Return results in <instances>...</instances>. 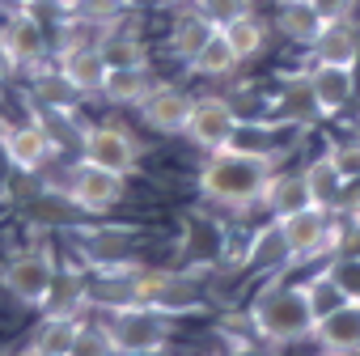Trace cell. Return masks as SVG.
I'll return each instance as SVG.
<instances>
[{
    "mask_svg": "<svg viewBox=\"0 0 360 356\" xmlns=\"http://www.w3.org/2000/svg\"><path fill=\"white\" fill-rule=\"evenodd\" d=\"M225 356H263V352H259L255 343H233V348H229Z\"/></svg>",
    "mask_w": 360,
    "mask_h": 356,
    "instance_id": "obj_42",
    "label": "cell"
},
{
    "mask_svg": "<svg viewBox=\"0 0 360 356\" xmlns=\"http://www.w3.org/2000/svg\"><path fill=\"white\" fill-rule=\"evenodd\" d=\"M271 119L288 123V127H314L322 123V110H318V98H314V85H309V68H292V72H280L276 85H271Z\"/></svg>",
    "mask_w": 360,
    "mask_h": 356,
    "instance_id": "obj_12",
    "label": "cell"
},
{
    "mask_svg": "<svg viewBox=\"0 0 360 356\" xmlns=\"http://www.w3.org/2000/svg\"><path fill=\"white\" fill-rule=\"evenodd\" d=\"M242 272L246 276H280V272H288V242H284V229H280L276 217L246 238Z\"/></svg>",
    "mask_w": 360,
    "mask_h": 356,
    "instance_id": "obj_19",
    "label": "cell"
},
{
    "mask_svg": "<svg viewBox=\"0 0 360 356\" xmlns=\"http://www.w3.org/2000/svg\"><path fill=\"white\" fill-rule=\"evenodd\" d=\"M136 238H140L136 225H110V221H102V225H77V229H72L77 255H81L89 267H115V263H127Z\"/></svg>",
    "mask_w": 360,
    "mask_h": 356,
    "instance_id": "obj_13",
    "label": "cell"
},
{
    "mask_svg": "<svg viewBox=\"0 0 360 356\" xmlns=\"http://www.w3.org/2000/svg\"><path fill=\"white\" fill-rule=\"evenodd\" d=\"M153 89H157L153 64H148V68H110V77H106V85L98 89V98H102L106 106H140Z\"/></svg>",
    "mask_w": 360,
    "mask_h": 356,
    "instance_id": "obj_28",
    "label": "cell"
},
{
    "mask_svg": "<svg viewBox=\"0 0 360 356\" xmlns=\"http://www.w3.org/2000/svg\"><path fill=\"white\" fill-rule=\"evenodd\" d=\"M246 318H250V331H255L263 343H271V348L309 343V339H314V326H318L314 305H309V297H305V284H301V280L288 284V280H276V276L250 297Z\"/></svg>",
    "mask_w": 360,
    "mask_h": 356,
    "instance_id": "obj_2",
    "label": "cell"
},
{
    "mask_svg": "<svg viewBox=\"0 0 360 356\" xmlns=\"http://www.w3.org/2000/svg\"><path fill=\"white\" fill-rule=\"evenodd\" d=\"M5 140H9V148H13V161H18V170H47L60 153H56V144L47 140V132L34 123V115L30 119H22V123H13L9 132H5Z\"/></svg>",
    "mask_w": 360,
    "mask_h": 356,
    "instance_id": "obj_25",
    "label": "cell"
},
{
    "mask_svg": "<svg viewBox=\"0 0 360 356\" xmlns=\"http://www.w3.org/2000/svg\"><path fill=\"white\" fill-rule=\"evenodd\" d=\"M77 326H81V318L39 314V322L26 331L18 356H68V348H72V339H77Z\"/></svg>",
    "mask_w": 360,
    "mask_h": 356,
    "instance_id": "obj_24",
    "label": "cell"
},
{
    "mask_svg": "<svg viewBox=\"0 0 360 356\" xmlns=\"http://www.w3.org/2000/svg\"><path fill=\"white\" fill-rule=\"evenodd\" d=\"M56 272H60V263H56L51 246H43V242H34V246H18L5 263H0V288H5L18 305L39 310V301L47 297Z\"/></svg>",
    "mask_w": 360,
    "mask_h": 356,
    "instance_id": "obj_6",
    "label": "cell"
},
{
    "mask_svg": "<svg viewBox=\"0 0 360 356\" xmlns=\"http://www.w3.org/2000/svg\"><path fill=\"white\" fill-rule=\"evenodd\" d=\"M68 356H123V352H119V339H115V331H110V322H106V318H102V322L81 318V326H77V339H72Z\"/></svg>",
    "mask_w": 360,
    "mask_h": 356,
    "instance_id": "obj_34",
    "label": "cell"
},
{
    "mask_svg": "<svg viewBox=\"0 0 360 356\" xmlns=\"http://www.w3.org/2000/svg\"><path fill=\"white\" fill-rule=\"evenodd\" d=\"M301 284H305V297H309V305H314V318H326V314H335L339 305H347V293L335 284V276L326 272V263H322L314 276H305Z\"/></svg>",
    "mask_w": 360,
    "mask_h": 356,
    "instance_id": "obj_35",
    "label": "cell"
},
{
    "mask_svg": "<svg viewBox=\"0 0 360 356\" xmlns=\"http://www.w3.org/2000/svg\"><path fill=\"white\" fill-rule=\"evenodd\" d=\"M229 238L233 225L217 212H183V229H178V250L183 263L195 272H217L229 259Z\"/></svg>",
    "mask_w": 360,
    "mask_h": 356,
    "instance_id": "obj_7",
    "label": "cell"
},
{
    "mask_svg": "<svg viewBox=\"0 0 360 356\" xmlns=\"http://www.w3.org/2000/svg\"><path fill=\"white\" fill-rule=\"evenodd\" d=\"M305 68H309V85H314L322 119H339L347 106L360 102V77H356V68H343V64H305Z\"/></svg>",
    "mask_w": 360,
    "mask_h": 356,
    "instance_id": "obj_15",
    "label": "cell"
},
{
    "mask_svg": "<svg viewBox=\"0 0 360 356\" xmlns=\"http://www.w3.org/2000/svg\"><path fill=\"white\" fill-rule=\"evenodd\" d=\"M208 272H195V267H136V280H140V301L174 314V318H187V314H200L208 305V284H204Z\"/></svg>",
    "mask_w": 360,
    "mask_h": 356,
    "instance_id": "obj_3",
    "label": "cell"
},
{
    "mask_svg": "<svg viewBox=\"0 0 360 356\" xmlns=\"http://www.w3.org/2000/svg\"><path fill=\"white\" fill-rule=\"evenodd\" d=\"M56 68L85 94V98H98V89L106 85L110 77V60L102 51L98 39H85V34H72L60 51H56Z\"/></svg>",
    "mask_w": 360,
    "mask_h": 356,
    "instance_id": "obj_10",
    "label": "cell"
},
{
    "mask_svg": "<svg viewBox=\"0 0 360 356\" xmlns=\"http://www.w3.org/2000/svg\"><path fill=\"white\" fill-rule=\"evenodd\" d=\"M318 356H322V352H318Z\"/></svg>",
    "mask_w": 360,
    "mask_h": 356,
    "instance_id": "obj_48",
    "label": "cell"
},
{
    "mask_svg": "<svg viewBox=\"0 0 360 356\" xmlns=\"http://www.w3.org/2000/svg\"><path fill=\"white\" fill-rule=\"evenodd\" d=\"M233 127H238V110H233V102H229L225 94H204V98H195V110H191V123H187L183 140H187L191 148L221 153V148L229 144Z\"/></svg>",
    "mask_w": 360,
    "mask_h": 356,
    "instance_id": "obj_11",
    "label": "cell"
},
{
    "mask_svg": "<svg viewBox=\"0 0 360 356\" xmlns=\"http://www.w3.org/2000/svg\"><path fill=\"white\" fill-rule=\"evenodd\" d=\"M0 60H5V68L18 72V77H26V72L56 60L51 34L43 30V22L30 9H9L0 18Z\"/></svg>",
    "mask_w": 360,
    "mask_h": 356,
    "instance_id": "obj_4",
    "label": "cell"
},
{
    "mask_svg": "<svg viewBox=\"0 0 360 356\" xmlns=\"http://www.w3.org/2000/svg\"><path fill=\"white\" fill-rule=\"evenodd\" d=\"M115 339H119V352H140V348H165L174 339V314L148 305V301H136L127 310H115L106 314Z\"/></svg>",
    "mask_w": 360,
    "mask_h": 356,
    "instance_id": "obj_8",
    "label": "cell"
},
{
    "mask_svg": "<svg viewBox=\"0 0 360 356\" xmlns=\"http://www.w3.org/2000/svg\"><path fill=\"white\" fill-rule=\"evenodd\" d=\"M30 115H34V123L47 132V140L56 144L60 157L85 148V132H89V123L81 119V110H47V106H30Z\"/></svg>",
    "mask_w": 360,
    "mask_h": 356,
    "instance_id": "obj_29",
    "label": "cell"
},
{
    "mask_svg": "<svg viewBox=\"0 0 360 356\" xmlns=\"http://www.w3.org/2000/svg\"><path fill=\"white\" fill-rule=\"evenodd\" d=\"M13 174H18L13 148H9V140H5V136H0V204H5V191H9V183H13Z\"/></svg>",
    "mask_w": 360,
    "mask_h": 356,
    "instance_id": "obj_40",
    "label": "cell"
},
{
    "mask_svg": "<svg viewBox=\"0 0 360 356\" xmlns=\"http://www.w3.org/2000/svg\"><path fill=\"white\" fill-rule=\"evenodd\" d=\"M217 30H221V26H217L208 13H200L195 5H183V9L169 18V26H165V47H169V56H178V60L187 64Z\"/></svg>",
    "mask_w": 360,
    "mask_h": 356,
    "instance_id": "obj_21",
    "label": "cell"
},
{
    "mask_svg": "<svg viewBox=\"0 0 360 356\" xmlns=\"http://www.w3.org/2000/svg\"><path fill=\"white\" fill-rule=\"evenodd\" d=\"M195 9L208 13L217 26H225V22H233L242 13H255V0H195Z\"/></svg>",
    "mask_w": 360,
    "mask_h": 356,
    "instance_id": "obj_38",
    "label": "cell"
},
{
    "mask_svg": "<svg viewBox=\"0 0 360 356\" xmlns=\"http://www.w3.org/2000/svg\"><path fill=\"white\" fill-rule=\"evenodd\" d=\"M81 102H85V94L56 68V60L51 64H43V68H34V72H26V106H47V110H81Z\"/></svg>",
    "mask_w": 360,
    "mask_h": 356,
    "instance_id": "obj_20",
    "label": "cell"
},
{
    "mask_svg": "<svg viewBox=\"0 0 360 356\" xmlns=\"http://www.w3.org/2000/svg\"><path fill=\"white\" fill-rule=\"evenodd\" d=\"M68 13H72V22H77L81 30H89L94 39L106 34V30H115V26H123L127 18H140V13H131L127 0H68Z\"/></svg>",
    "mask_w": 360,
    "mask_h": 356,
    "instance_id": "obj_30",
    "label": "cell"
},
{
    "mask_svg": "<svg viewBox=\"0 0 360 356\" xmlns=\"http://www.w3.org/2000/svg\"><path fill=\"white\" fill-rule=\"evenodd\" d=\"M127 5H131V13L144 18V13H157V9H161V0H127Z\"/></svg>",
    "mask_w": 360,
    "mask_h": 356,
    "instance_id": "obj_41",
    "label": "cell"
},
{
    "mask_svg": "<svg viewBox=\"0 0 360 356\" xmlns=\"http://www.w3.org/2000/svg\"><path fill=\"white\" fill-rule=\"evenodd\" d=\"M280 170L276 157H255V153H208V161L195 174V187L212 208H225L233 217H246L263 204V191L271 183V174Z\"/></svg>",
    "mask_w": 360,
    "mask_h": 356,
    "instance_id": "obj_1",
    "label": "cell"
},
{
    "mask_svg": "<svg viewBox=\"0 0 360 356\" xmlns=\"http://www.w3.org/2000/svg\"><path fill=\"white\" fill-rule=\"evenodd\" d=\"M326 272L335 276V284L347 293V301H360V250H339L326 259Z\"/></svg>",
    "mask_w": 360,
    "mask_h": 356,
    "instance_id": "obj_36",
    "label": "cell"
},
{
    "mask_svg": "<svg viewBox=\"0 0 360 356\" xmlns=\"http://www.w3.org/2000/svg\"><path fill=\"white\" fill-rule=\"evenodd\" d=\"M51 187L68 191V200L85 217H106L127 200V174H115V170H102V165H89L77 157V165H68L64 178H56Z\"/></svg>",
    "mask_w": 360,
    "mask_h": 356,
    "instance_id": "obj_5",
    "label": "cell"
},
{
    "mask_svg": "<svg viewBox=\"0 0 360 356\" xmlns=\"http://www.w3.org/2000/svg\"><path fill=\"white\" fill-rule=\"evenodd\" d=\"M140 157H144V144L123 123H89L81 161L102 165V170H115V174H136L140 170Z\"/></svg>",
    "mask_w": 360,
    "mask_h": 356,
    "instance_id": "obj_9",
    "label": "cell"
},
{
    "mask_svg": "<svg viewBox=\"0 0 360 356\" xmlns=\"http://www.w3.org/2000/svg\"><path fill=\"white\" fill-rule=\"evenodd\" d=\"M314 204V196H309V183H305V170H276L271 174V183H267V191H263V212L267 217H276V221H284V217H292V212H301V208H309Z\"/></svg>",
    "mask_w": 360,
    "mask_h": 356,
    "instance_id": "obj_23",
    "label": "cell"
},
{
    "mask_svg": "<svg viewBox=\"0 0 360 356\" xmlns=\"http://www.w3.org/2000/svg\"><path fill=\"white\" fill-rule=\"evenodd\" d=\"M191 110H195V94H187L183 85H165V81H157V89L136 106L140 123L157 136H183L191 123Z\"/></svg>",
    "mask_w": 360,
    "mask_h": 356,
    "instance_id": "obj_14",
    "label": "cell"
},
{
    "mask_svg": "<svg viewBox=\"0 0 360 356\" xmlns=\"http://www.w3.org/2000/svg\"><path fill=\"white\" fill-rule=\"evenodd\" d=\"M242 68V56L233 51V43L225 39V30H217L191 60H187V72L191 77H208V81H225Z\"/></svg>",
    "mask_w": 360,
    "mask_h": 356,
    "instance_id": "obj_32",
    "label": "cell"
},
{
    "mask_svg": "<svg viewBox=\"0 0 360 356\" xmlns=\"http://www.w3.org/2000/svg\"><path fill=\"white\" fill-rule=\"evenodd\" d=\"M301 170H305V183H309V196H314V204L335 212V204H339V191H343V174H339V165L330 161V153L322 148V153H318V157H309Z\"/></svg>",
    "mask_w": 360,
    "mask_h": 356,
    "instance_id": "obj_33",
    "label": "cell"
},
{
    "mask_svg": "<svg viewBox=\"0 0 360 356\" xmlns=\"http://www.w3.org/2000/svg\"><path fill=\"white\" fill-rule=\"evenodd\" d=\"M64 5H68V0H64Z\"/></svg>",
    "mask_w": 360,
    "mask_h": 356,
    "instance_id": "obj_47",
    "label": "cell"
},
{
    "mask_svg": "<svg viewBox=\"0 0 360 356\" xmlns=\"http://www.w3.org/2000/svg\"><path fill=\"white\" fill-rule=\"evenodd\" d=\"M183 5H195V0H161V9H183Z\"/></svg>",
    "mask_w": 360,
    "mask_h": 356,
    "instance_id": "obj_44",
    "label": "cell"
},
{
    "mask_svg": "<svg viewBox=\"0 0 360 356\" xmlns=\"http://www.w3.org/2000/svg\"><path fill=\"white\" fill-rule=\"evenodd\" d=\"M0 5H5V9H26L30 0H0Z\"/></svg>",
    "mask_w": 360,
    "mask_h": 356,
    "instance_id": "obj_45",
    "label": "cell"
},
{
    "mask_svg": "<svg viewBox=\"0 0 360 356\" xmlns=\"http://www.w3.org/2000/svg\"><path fill=\"white\" fill-rule=\"evenodd\" d=\"M322 13L314 9V0H271V30L288 43V47H301L309 51L314 39L322 34Z\"/></svg>",
    "mask_w": 360,
    "mask_h": 356,
    "instance_id": "obj_17",
    "label": "cell"
},
{
    "mask_svg": "<svg viewBox=\"0 0 360 356\" xmlns=\"http://www.w3.org/2000/svg\"><path fill=\"white\" fill-rule=\"evenodd\" d=\"M85 310H89V276H85V272H56L47 297L39 301V314L81 318Z\"/></svg>",
    "mask_w": 360,
    "mask_h": 356,
    "instance_id": "obj_26",
    "label": "cell"
},
{
    "mask_svg": "<svg viewBox=\"0 0 360 356\" xmlns=\"http://www.w3.org/2000/svg\"><path fill=\"white\" fill-rule=\"evenodd\" d=\"M305 56H309V64L360 68V22H326Z\"/></svg>",
    "mask_w": 360,
    "mask_h": 356,
    "instance_id": "obj_22",
    "label": "cell"
},
{
    "mask_svg": "<svg viewBox=\"0 0 360 356\" xmlns=\"http://www.w3.org/2000/svg\"><path fill=\"white\" fill-rule=\"evenodd\" d=\"M98 43H102V51H106L110 68H148V64H153V47H148V39L131 26V18H127L123 26L98 34Z\"/></svg>",
    "mask_w": 360,
    "mask_h": 356,
    "instance_id": "obj_27",
    "label": "cell"
},
{
    "mask_svg": "<svg viewBox=\"0 0 360 356\" xmlns=\"http://www.w3.org/2000/svg\"><path fill=\"white\" fill-rule=\"evenodd\" d=\"M225 30V39L233 43V51L242 56V64H250V60H259L267 47H271V22L255 9V13H242V18H233V22H225L221 26Z\"/></svg>",
    "mask_w": 360,
    "mask_h": 356,
    "instance_id": "obj_31",
    "label": "cell"
},
{
    "mask_svg": "<svg viewBox=\"0 0 360 356\" xmlns=\"http://www.w3.org/2000/svg\"><path fill=\"white\" fill-rule=\"evenodd\" d=\"M140 301V280L131 263H115V267H94L89 272V310L115 314Z\"/></svg>",
    "mask_w": 360,
    "mask_h": 356,
    "instance_id": "obj_16",
    "label": "cell"
},
{
    "mask_svg": "<svg viewBox=\"0 0 360 356\" xmlns=\"http://www.w3.org/2000/svg\"><path fill=\"white\" fill-rule=\"evenodd\" d=\"M9 127H13V119H9V115H5V110H0V136H5V132H9Z\"/></svg>",
    "mask_w": 360,
    "mask_h": 356,
    "instance_id": "obj_46",
    "label": "cell"
},
{
    "mask_svg": "<svg viewBox=\"0 0 360 356\" xmlns=\"http://www.w3.org/2000/svg\"><path fill=\"white\" fill-rule=\"evenodd\" d=\"M309 343H318L322 356H360V301H347L335 314L318 318Z\"/></svg>",
    "mask_w": 360,
    "mask_h": 356,
    "instance_id": "obj_18",
    "label": "cell"
},
{
    "mask_svg": "<svg viewBox=\"0 0 360 356\" xmlns=\"http://www.w3.org/2000/svg\"><path fill=\"white\" fill-rule=\"evenodd\" d=\"M322 22H360V0H314Z\"/></svg>",
    "mask_w": 360,
    "mask_h": 356,
    "instance_id": "obj_39",
    "label": "cell"
},
{
    "mask_svg": "<svg viewBox=\"0 0 360 356\" xmlns=\"http://www.w3.org/2000/svg\"><path fill=\"white\" fill-rule=\"evenodd\" d=\"M326 153H330V161L339 165L343 178H356V174H360V127L347 132V136H335V140L326 144Z\"/></svg>",
    "mask_w": 360,
    "mask_h": 356,
    "instance_id": "obj_37",
    "label": "cell"
},
{
    "mask_svg": "<svg viewBox=\"0 0 360 356\" xmlns=\"http://www.w3.org/2000/svg\"><path fill=\"white\" fill-rule=\"evenodd\" d=\"M123 356H165V348H140V352H123Z\"/></svg>",
    "mask_w": 360,
    "mask_h": 356,
    "instance_id": "obj_43",
    "label": "cell"
}]
</instances>
